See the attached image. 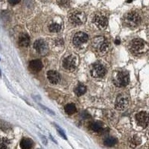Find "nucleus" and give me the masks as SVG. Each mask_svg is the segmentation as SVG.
I'll return each instance as SVG.
<instances>
[{
	"label": "nucleus",
	"mask_w": 149,
	"mask_h": 149,
	"mask_svg": "<svg viewBox=\"0 0 149 149\" xmlns=\"http://www.w3.org/2000/svg\"><path fill=\"white\" fill-rule=\"evenodd\" d=\"M88 35L84 32H78L73 37V43L74 46H80L88 40Z\"/></svg>",
	"instance_id": "6e6552de"
},
{
	"label": "nucleus",
	"mask_w": 149,
	"mask_h": 149,
	"mask_svg": "<svg viewBox=\"0 0 149 149\" xmlns=\"http://www.w3.org/2000/svg\"><path fill=\"white\" fill-rule=\"evenodd\" d=\"M115 43L116 45H119V44H120V40H119V39H116L115 40Z\"/></svg>",
	"instance_id": "c85d7f7f"
},
{
	"label": "nucleus",
	"mask_w": 149,
	"mask_h": 149,
	"mask_svg": "<svg viewBox=\"0 0 149 149\" xmlns=\"http://www.w3.org/2000/svg\"><path fill=\"white\" fill-rule=\"evenodd\" d=\"M108 47H109V42L104 40L103 42H102V44L101 45L99 48H100L101 52H105V51H107Z\"/></svg>",
	"instance_id": "b1692460"
},
{
	"label": "nucleus",
	"mask_w": 149,
	"mask_h": 149,
	"mask_svg": "<svg viewBox=\"0 0 149 149\" xmlns=\"http://www.w3.org/2000/svg\"><path fill=\"white\" fill-rule=\"evenodd\" d=\"M93 22L98 29H104L107 27L108 21L105 16L102 15V14H96L93 18Z\"/></svg>",
	"instance_id": "0eeeda50"
},
{
	"label": "nucleus",
	"mask_w": 149,
	"mask_h": 149,
	"mask_svg": "<svg viewBox=\"0 0 149 149\" xmlns=\"http://www.w3.org/2000/svg\"><path fill=\"white\" fill-rule=\"evenodd\" d=\"M106 74V69L102 64L97 63L93 66L91 70V74L93 78H100L104 77Z\"/></svg>",
	"instance_id": "423d86ee"
},
{
	"label": "nucleus",
	"mask_w": 149,
	"mask_h": 149,
	"mask_svg": "<svg viewBox=\"0 0 149 149\" xmlns=\"http://www.w3.org/2000/svg\"><path fill=\"white\" fill-rule=\"evenodd\" d=\"M90 128L92 130H93L94 132H100L101 130H102V125L101 122H93L90 125Z\"/></svg>",
	"instance_id": "6ab92c4d"
},
{
	"label": "nucleus",
	"mask_w": 149,
	"mask_h": 149,
	"mask_svg": "<svg viewBox=\"0 0 149 149\" xmlns=\"http://www.w3.org/2000/svg\"><path fill=\"white\" fill-rule=\"evenodd\" d=\"M57 3L62 8H67L70 5V0H57Z\"/></svg>",
	"instance_id": "5701e85b"
},
{
	"label": "nucleus",
	"mask_w": 149,
	"mask_h": 149,
	"mask_svg": "<svg viewBox=\"0 0 149 149\" xmlns=\"http://www.w3.org/2000/svg\"><path fill=\"white\" fill-rule=\"evenodd\" d=\"M49 29L51 32L58 33L61 30V26L60 25V24L54 22V23L51 24V25L49 26Z\"/></svg>",
	"instance_id": "4be33fe9"
},
{
	"label": "nucleus",
	"mask_w": 149,
	"mask_h": 149,
	"mask_svg": "<svg viewBox=\"0 0 149 149\" xmlns=\"http://www.w3.org/2000/svg\"><path fill=\"white\" fill-rule=\"evenodd\" d=\"M20 2V0H8V2L10 4V5H17L19 2Z\"/></svg>",
	"instance_id": "a878e982"
},
{
	"label": "nucleus",
	"mask_w": 149,
	"mask_h": 149,
	"mask_svg": "<svg viewBox=\"0 0 149 149\" xmlns=\"http://www.w3.org/2000/svg\"><path fill=\"white\" fill-rule=\"evenodd\" d=\"M0 75H1V71H0Z\"/></svg>",
	"instance_id": "c756f323"
},
{
	"label": "nucleus",
	"mask_w": 149,
	"mask_h": 149,
	"mask_svg": "<svg viewBox=\"0 0 149 149\" xmlns=\"http://www.w3.org/2000/svg\"><path fill=\"white\" fill-rule=\"evenodd\" d=\"M141 143V139L137 136H134L130 139V145L132 148H135Z\"/></svg>",
	"instance_id": "aec40b11"
},
{
	"label": "nucleus",
	"mask_w": 149,
	"mask_h": 149,
	"mask_svg": "<svg viewBox=\"0 0 149 149\" xmlns=\"http://www.w3.org/2000/svg\"><path fill=\"white\" fill-rule=\"evenodd\" d=\"M63 66L66 70L73 71L76 66V60L74 56L70 55L65 58L63 61Z\"/></svg>",
	"instance_id": "9b49d317"
},
{
	"label": "nucleus",
	"mask_w": 149,
	"mask_h": 149,
	"mask_svg": "<svg viewBox=\"0 0 149 149\" xmlns=\"http://www.w3.org/2000/svg\"><path fill=\"white\" fill-rule=\"evenodd\" d=\"M86 20V17L84 13L81 11H75L70 15V22L75 26H81Z\"/></svg>",
	"instance_id": "7ed1b4c3"
},
{
	"label": "nucleus",
	"mask_w": 149,
	"mask_h": 149,
	"mask_svg": "<svg viewBox=\"0 0 149 149\" xmlns=\"http://www.w3.org/2000/svg\"><path fill=\"white\" fill-rule=\"evenodd\" d=\"M136 120L139 126L142 127H146L148 124V116L146 112H139L136 116Z\"/></svg>",
	"instance_id": "9d476101"
},
{
	"label": "nucleus",
	"mask_w": 149,
	"mask_h": 149,
	"mask_svg": "<svg viewBox=\"0 0 149 149\" xmlns=\"http://www.w3.org/2000/svg\"><path fill=\"white\" fill-rule=\"evenodd\" d=\"M146 47V43L142 39H134L131 41L130 45V51L134 54H140L143 52L144 49Z\"/></svg>",
	"instance_id": "f03ea898"
},
{
	"label": "nucleus",
	"mask_w": 149,
	"mask_h": 149,
	"mask_svg": "<svg viewBox=\"0 0 149 149\" xmlns=\"http://www.w3.org/2000/svg\"><path fill=\"white\" fill-rule=\"evenodd\" d=\"M114 83L117 86H126L129 83V74L127 72H120L117 74Z\"/></svg>",
	"instance_id": "20e7f679"
},
{
	"label": "nucleus",
	"mask_w": 149,
	"mask_h": 149,
	"mask_svg": "<svg viewBox=\"0 0 149 149\" xmlns=\"http://www.w3.org/2000/svg\"><path fill=\"white\" fill-rule=\"evenodd\" d=\"M34 146V142L29 138H23L20 142V147L22 149H31Z\"/></svg>",
	"instance_id": "4468645a"
},
{
	"label": "nucleus",
	"mask_w": 149,
	"mask_h": 149,
	"mask_svg": "<svg viewBox=\"0 0 149 149\" xmlns=\"http://www.w3.org/2000/svg\"><path fill=\"white\" fill-rule=\"evenodd\" d=\"M40 137H41V139L42 140V142H43V143H44L45 145L47 144V140H46V137H45V136H40Z\"/></svg>",
	"instance_id": "cd10ccee"
},
{
	"label": "nucleus",
	"mask_w": 149,
	"mask_h": 149,
	"mask_svg": "<svg viewBox=\"0 0 149 149\" xmlns=\"http://www.w3.org/2000/svg\"><path fill=\"white\" fill-rule=\"evenodd\" d=\"M19 45L20 46H22V47H26L29 45L30 43V37L28 34H22V35L19 37Z\"/></svg>",
	"instance_id": "2eb2a0df"
},
{
	"label": "nucleus",
	"mask_w": 149,
	"mask_h": 149,
	"mask_svg": "<svg viewBox=\"0 0 149 149\" xmlns=\"http://www.w3.org/2000/svg\"><path fill=\"white\" fill-rule=\"evenodd\" d=\"M86 91V87L84 84H78L74 89V93L78 96H81Z\"/></svg>",
	"instance_id": "dca6fc26"
},
{
	"label": "nucleus",
	"mask_w": 149,
	"mask_h": 149,
	"mask_svg": "<svg viewBox=\"0 0 149 149\" xmlns=\"http://www.w3.org/2000/svg\"><path fill=\"white\" fill-rule=\"evenodd\" d=\"M128 105V98L125 94H120L117 96L116 101V108L118 110L122 111Z\"/></svg>",
	"instance_id": "39448f33"
},
{
	"label": "nucleus",
	"mask_w": 149,
	"mask_h": 149,
	"mask_svg": "<svg viewBox=\"0 0 149 149\" xmlns=\"http://www.w3.org/2000/svg\"><path fill=\"white\" fill-rule=\"evenodd\" d=\"M47 78L49 81L53 84H56L60 81L61 80V76H60L59 73L56 71L50 70L47 72Z\"/></svg>",
	"instance_id": "f8f14e48"
},
{
	"label": "nucleus",
	"mask_w": 149,
	"mask_h": 149,
	"mask_svg": "<svg viewBox=\"0 0 149 149\" xmlns=\"http://www.w3.org/2000/svg\"><path fill=\"white\" fill-rule=\"evenodd\" d=\"M123 21L127 27L136 28L140 24L141 17L136 12H130L124 17Z\"/></svg>",
	"instance_id": "f257e3e1"
},
{
	"label": "nucleus",
	"mask_w": 149,
	"mask_h": 149,
	"mask_svg": "<svg viewBox=\"0 0 149 149\" xmlns=\"http://www.w3.org/2000/svg\"><path fill=\"white\" fill-rule=\"evenodd\" d=\"M34 48L39 54H46L48 52V46L43 40H37L34 42Z\"/></svg>",
	"instance_id": "1a4fd4ad"
},
{
	"label": "nucleus",
	"mask_w": 149,
	"mask_h": 149,
	"mask_svg": "<svg viewBox=\"0 0 149 149\" xmlns=\"http://www.w3.org/2000/svg\"><path fill=\"white\" fill-rule=\"evenodd\" d=\"M117 143V139L113 137H107L104 141V145L107 147H112Z\"/></svg>",
	"instance_id": "a211bd4d"
},
{
	"label": "nucleus",
	"mask_w": 149,
	"mask_h": 149,
	"mask_svg": "<svg viewBox=\"0 0 149 149\" xmlns=\"http://www.w3.org/2000/svg\"><path fill=\"white\" fill-rule=\"evenodd\" d=\"M42 62L40 60H33L29 63V68L34 72H39L42 69Z\"/></svg>",
	"instance_id": "ddd939ff"
},
{
	"label": "nucleus",
	"mask_w": 149,
	"mask_h": 149,
	"mask_svg": "<svg viewBox=\"0 0 149 149\" xmlns=\"http://www.w3.org/2000/svg\"><path fill=\"white\" fill-rule=\"evenodd\" d=\"M65 112L68 115H72L76 112V107L73 104H69L65 107Z\"/></svg>",
	"instance_id": "f3484780"
},
{
	"label": "nucleus",
	"mask_w": 149,
	"mask_h": 149,
	"mask_svg": "<svg viewBox=\"0 0 149 149\" xmlns=\"http://www.w3.org/2000/svg\"><path fill=\"white\" fill-rule=\"evenodd\" d=\"M10 141L7 138L0 139V149H9Z\"/></svg>",
	"instance_id": "412c9836"
},
{
	"label": "nucleus",
	"mask_w": 149,
	"mask_h": 149,
	"mask_svg": "<svg viewBox=\"0 0 149 149\" xmlns=\"http://www.w3.org/2000/svg\"><path fill=\"white\" fill-rule=\"evenodd\" d=\"M55 125L56 129H57V130H58V132L59 133L60 135H61V136H62V137H63L64 139H67V137H66V134H65L64 131H63V130H62V129H61V127H58V126L57 125Z\"/></svg>",
	"instance_id": "393cba45"
},
{
	"label": "nucleus",
	"mask_w": 149,
	"mask_h": 149,
	"mask_svg": "<svg viewBox=\"0 0 149 149\" xmlns=\"http://www.w3.org/2000/svg\"><path fill=\"white\" fill-rule=\"evenodd\" d=\"M40 106L42 107V108H44L45 110H46V111H47V112H49V113L52 114V115H54V112H52V110H50L49 108H47V107H45L44 106H42V105H40Z\"/></svg>",
	"instance_id": "bb28decb"
}]
</instances>
